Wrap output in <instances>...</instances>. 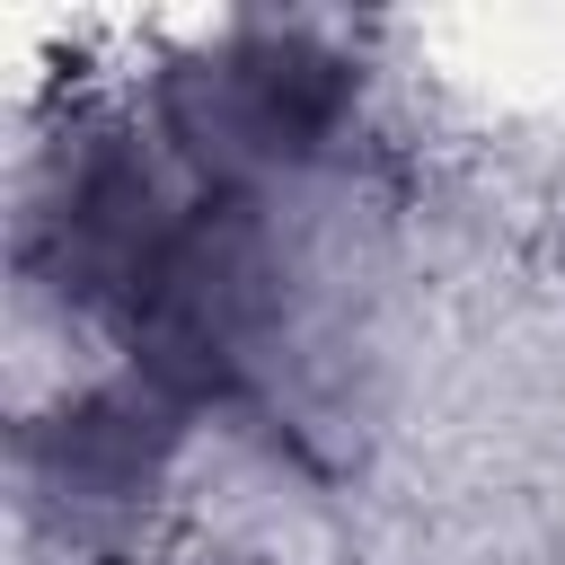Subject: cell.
I'll use <instances>...</instances> for the list:
<instances>
[{
	"label": "cell",
	"instance_id": "cell-1",
	"mask_svg": "<svg viewBox=\"0 0 565 565\" xmlns=\"http://www.w3.org/2000/svg\"><path fill=\"white\" fill-rule=\"evenodd\" d=\"M335 115H344V62H327V53H309V35H274V26H247L203 71L168 79V124L230 185L309 168L327 150Z\"/></svg>",
	"mask_w": 565,
	"mask_h": 565
},
{
	"label": "cell",
	"instance_id": "cell-2",
	"mask_svg": "<svg viewBox=\"0 0 565 565\" xmlns=\"http://www.w3.org/2000/svg\"><path fill=\"white\" fill-rule=\"evenodd\" d=\"M53 424H62V433L35 441V494H62L71 521H88L97 503L141 494L150 450L168 441L177 406H168V397H150V406H141V397H79V406H62Z\"/></svg>",
	"mask_w": 565,
	"mask_h": 565
}]
</instances>
